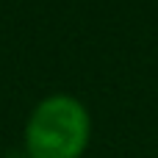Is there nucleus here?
<instances>
[{"instance_id": "1", "label": "nucleus", "mask_w": 158, "mask_h": 158, "mask_svg": "<svg viewBox=\"0 0 158 158\" xmlns=\"http://www.w3.org/2000/svg\"><path fill=\"white\" fill-rule=\"evenodd\" d=\"M92 136V119L81 100L53 94L42 100L25 128L31 158H81Z\"/></svg>"}]
</instances>
